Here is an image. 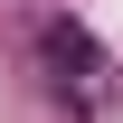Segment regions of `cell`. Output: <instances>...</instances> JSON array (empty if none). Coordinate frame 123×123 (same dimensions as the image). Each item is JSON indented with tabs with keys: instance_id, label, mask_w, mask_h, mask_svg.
<instances>
[{
	"instance_id": "6da1fadb",
	"label": "cell",
	"mask_w": 123,
	"mask_h": 123,
	"mask_svg": "<svg viewBox=\"0 0 123 123\" xmlns=\"http://www.w3.org/2000/svg\"><path fill=\"white\" fill-rule=\"evenodd\" d=\"M38 57L57 66L66 95H85L95 76H104V47H95V29H76V19H47V29H38Z\"/></svg>"
}]
</instances>
